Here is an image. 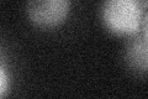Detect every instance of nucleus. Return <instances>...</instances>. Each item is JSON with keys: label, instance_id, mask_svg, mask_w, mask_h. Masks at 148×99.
Masks as SVG:
<instances>
[{"label": "nucleus", "instance_id": "nucleus-1", "mask_svg": "<svg viewBox=\"0 0 148 99\" xmlns=\"http://www.w3.org/2000/svg\"><path fill=\"white\" fill-rule=\"evenodd\" d=\"M101 20L111 34L132 36L142 27V8L138 0H104Z\"/></svg>", "mask_w": 148, "mask_h": 99}, {"label": "nucleus", "instance_id": "nucleus-2", "mask_svg": "<svg viewBox=\"0 0 148 99\" xmlns=\"http://www.w3.org/2000/svg\"><path fill=\"white\" fill-rule=\"evenodd\" d=\"M26 12L30 21L40 29H52L66 20L68 0H27Z\"/></svg>", "mask_w": 148, "mask_h": 99}, {"label": "nucleus", "instance_id": "nucleus-3", "mask_svg": "<svg viewBox=\"0 0 148 99\" xmlns=\"http://www.w3.org/2000/svg\"><path fill=\"white\" fill-rule=\"evenodd\" d=\"M130 37L125 48L128 68L137 74H148V40L138 32Z\"/></svg>", "mask_w": 148, "mask_h": 99}, {"label": "nucleus", "instance_id": "nucleus-4", "mask_svg": "<svg viewBox=\"0 0 148 99\" xmlns=\"http://www.w3.org/2000/svg\"><path fill=\"white\" fill-rule=\"evenodd\" d=\"M0 81H1V87H0V96H4L6 91V76L4 72V68H0Z\"/></svg>", "mask_w": 148, "mask_h": 99}, {"label": "nucleus", "instance_id": "nucleus-5", "mask_svg": "<svg viewBox=\"0 0 148 99\" xmlns=\"http://www.w3.org/2000/svg\"><path fill=\"white\" fill-rule=\"evenodd\" d=\"M142 34L145 35V37L148 40V14L143 17V21H142Z\"/></svg>", "mask_w": 148, "mask_h": 99}, {"label": "nucleus", "instance_id": "nucleus-6", "mask_svg": "<svg viewBox=\"0 0 148 99\" xmlns=\"http://www.w3.org/2000/svg\"><path fill=\"white\" fill-rule=\"evenodd\" d=\"M147 3H148V0H147Z\"/></svg>", "mask_w": 148, "mask_h": 99}]
</instances>
